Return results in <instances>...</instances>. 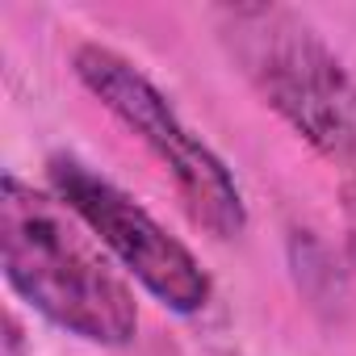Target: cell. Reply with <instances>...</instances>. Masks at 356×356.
Instances as JSON below:
<instances>
[{"label":"cell","instance_id":"cell-1","mask_svg":"<svg viewBox=\"0 0 356 356\" xmlns=\"http://www.w3.org/2000/svg\"><path fill=\"white\" fill-rule=\"evenodd\" d=\"M0 264L13 293L59 331L126 348L138 335V302L92 231L47 189L17 172L0 181Z\"/></svg>","mask_w":356,"mask_h":356},{"label":"cell","instance_id":"cell-2","mask_svg":"<svg viewBox=\"0 0 356 356\" xmlns=\"http://www.w3.org/2000/svg\"><path fill=\"white\" fill-rule=\"evenodd\" d=\"M214 22L260 101L327 163L356 176V76L323 34L281 5H227Z\"/></svg>","mask_w":356,"mask_h":356},{"label":"cell","instance_id":"cell-3","mask_svg":"<svg viewBox=\"0 0 356 356\" xmlns=\"http://www.w3.org/2000/svg\"><path fill=\"white\" fill-rule=\"evenodd\" d=\"M76 80L159 159V168L172 176L193 227H202L214 239H239L248 231V202L227 159L176 113V105L163 97V88L126 55L101 42H80L72 51Z\"/></svg>","mask_w":356,"mask_h":356},{"label":"cell","instance_id":"cell-4","mask_svg":"<svg viewBox=\"0 0 356 356\" xmlns=\"http://www.w3.org/2000/svg\"><path fill=\"white\" fill-rule=\"evenodd\" d=\"M47 181L51 193L109 252V260H118L159 306L176 314H197L210 306L214 281L206 264L109 176H101L72 151H55L47 159Z\"/></svg>","mask_w":356,"mask_h":356},{"label":"cell","instance_id":"cell-5","mask_svg":"<svg viewBox=\"0 0 356 356\" xmlns=\"http://www.w3.org/2000/svg\"><path fill=\"white\" fill-rule=\"evenodd\" d=\"M343 243H348V264L356 273V181L343 189Z\"/></svg>","mask_w":356,"mask_h":356},{"label":"cell","instance_id":"cell-6","mask_svg":"<svg viewBox=\"0 0 356 356\" xmlns=\"http://www.w3.org/2000/svg\"><path fill=\"white\" fill-rule=\"evenodd\" d=\"M0 339H5V356H26V327H22V318L9 310L5 314V335H0Z\"/></svg>","mask_w":356,"mask_h":356}]
</instances>
